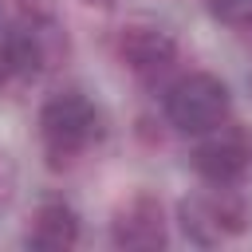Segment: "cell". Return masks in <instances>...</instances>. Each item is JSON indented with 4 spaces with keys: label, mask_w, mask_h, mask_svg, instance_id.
I'll list each match as a JSON object with an SVG mask.
<instances>
[{
    "label": "cell",
    "mask_w": 252,
    "mask_h": 252,
    "mask_svg": "<svg viewBox=\"0 0 252 252\" xmlns=\"http://www.w3.org/2000/svg\"><path fill=\"white\" fill-rule=\"evenodd\" d=\"M102 138V110L83 91H59L39 106V142L55 169L83 158Z\"/></svg>",
    "instance_id": "cell-1"
},
{
    "label": "cell",
    "mask_w": 252,
    "mask_h": 252,
    "mask_svg": "<svg viewBox=\"0 0 252 252\" xmlns=\"http://www.w3.org/2000/svg\"><path fill=\"white\" fill-rule=\"evenodd\" d=\"M228 87L213 71H189L165 91V118L181 134H209L213 126L228 122Z\"/></svg>",
    "instance_id": "cell-2"
},
{
    "label": "cell",
    "mask_w": 252,
    "mask_h": 252,
    "mask_svg": "<svg viewBox=\"0 0 252 252\" xmlns=\"http://www.w3.org/2000/svg\"><path fill=\"white\" fill-rule=\"evenodd\" d=\"M63 47L67 43H63L59 28L43 12L32 16L28 24H20L16 32H8L0 39V91L16 87V83H32L35 75H43Z\"/></svg>",
    "instance_id": "cell-3"
},
{
    "label": "cell",
    "mask_w": 252,
    "mask_h": 252,
    "mask_svg": "<svg viewBox=\"0 0 252 252\" xmlns=\"http://www.w3.org/2000/svg\"><path fill=\"white\" fill-rule=\"evenodd\" d=\"M181 228L197 244H220L244 232V201L232 185H213L209 193H193L181 201Z\"/></svg>",
    "instance_id": "cell-4"
},
{
    "label": "cell",
    "mask_w": 252,
    "mask_h": 252,
    "mask_svg": "<svg viewBox=\"0 0 252 252\" xmlns=\"http://www.w3.org/2000/svg\"><path fill=\"white\" fill-rule=\"evenodd\" d=\"M193 169L209 185H236L252 169V134L244 126H213L193 150Z\"/></svg>",
    "instance_id": "cell-5"
},
{
    "label": "cell",
    "mask_w": 252,
    "mask_h": 252,
    "mask_svg": "<svg viewBox=\"0 0 252 252\" xmlns=\"http://www.w3.org/2000/svg\"><path fill=\"white\" fill-rule=\"evenodd\" d=\"M110 240L126 252H154L165 248L169 240V220H165V205L154 193H134L126 205H118L114 220H110Z\"/></svg>",
    "instance_id": "cell-6"
},
{
    "label": "cell",
    "mask_w": 252,
    "mask_h": 252,
    "mask_svg": "<svg viewBox=\"0 0 252 252\" xmlns=\"http://www.w3.org/2000/svg\"><path fill=\"white\" fill-rule=\"evenodd\" d=\"M118 59H122V67L134 71L138 79H158L161 71L173 67V59H177V39H173L165 28L138 20V24H126V28L118 32Z\"/></svg>",
    "instance_id": "cell-7"
},
{
    "label": "cell",
    "mask_w": 252,
    "mask_h": 252,
    "mask_svg": "<svg viewBox=\"0 0 252 252\" xmlns=\"http://www.w3.org/2000/svg\"><path fill=\"white\" fill-rule=\"evenodd\" d=\"M28 248L39 252H67L79 244V213L67 201H43L28 220Z\"/></svg>",
    "instance_id": "cell-8"
},
{
    "label": "cell",
    "mask_w": 252,
    "mask_h": 252,
    "mask_svg": "<svg viewBox=\"0 0 252 252\" xmlns=\"http://www.w3.org/2000/svg\"><path fill=\"white\" fill-rule=\"evenodd\" d=\"M213 20L228 28H252V0H205Z\"/></svg>",
    "instance_id": "cell-9"
},
{
    "label": "cell",
    "mask_w": 252,
    "mask_h": 252,
    "mask_svg": "<svg viewBox=\"0 0 252 252\" xmlns=\"http://www.w3.org/2000/svg\"><path fill=\"white\" fill-rule=\"evenodd\" d=\"M83 4H94V8H114L118 0H83Z\"/></svg>",
    "instance_id": "cell-10"
}]
</instances>
